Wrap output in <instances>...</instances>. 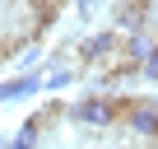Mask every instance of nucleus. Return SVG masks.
I'll list each match as a JSON object with an SVG mask.
<instances>
[{
  "label": "nucleus",
  "mask_w": 158,
  "mask_h": 149,
  "mask_svg": "<svg viewBox=\"0 0 158 149\" xmlns=\"http://www.w3.org/2000/svg\"><path fill=\"white\" fill-rule=\"evenodd\" d=\"M112 28H116L121 37L153 28V0H149V5H116V10H112Z\"/></svg>",
  "instance_id": "obj_3"
},
{
  "label": "nucleus",
  "mask_w": 158,
  "mask_h": 149,
  "mask_svg": "<svg viewBox=\"0 0 158 149\" xmlns=\"http://www.w3.org/2000/svg\"><path fill=\"white\" fill-rule=\"evenodd\" d=\"M116 5H149V0H116Z\"/></svg>",
  "instance_id": "obj_12"
},
{
  "label": "nucleus",
  "mask_w": 158,
  "mask_h": 149,
  "mask_svg": "<svg viewBox=\"0 0 158 149\" xmlns=\"http://www.w3.org/2000/svg\"><path fill=\"white\" fill-rule=\"evenodd\" d=\"M19 61H23V65H37V61H42V42H28V47L19 51Z\"/></svg>",
  "instance_id": "obj_9"
},
{
  "label": "nucleus",
  "mask_w": 158,
  "mask_h": 149,
  "mask_svg": "<svg viewBox=\"0 0 158 149\" xmlns=\"http://www.w3.org/2000/svg\"><path fill=\"white\" fill-rule=\"evenodd\" d=\"M121 107H126V93H84L65 117L84 130H107V126L121 121Z\"/></svg>",
  "instance_id": "obj_1"
},
{
  "label": "nucleus",
  "mask_w": 158,
  "mask_h": 149,
  "mask_svg": "<svg viewBox=\"0 0 158 149\" xmlns=\"http://www.w3.org/2000/svg\"><path fill=\"white\" fill-rule=\"evenodd\" d=\"M42 135H47L42 117H28V121L19 126V135L10 140V149H42Z\"/></svg>",
  "instance_id": "obj_6"
},
{
  "label": "nucleus",
  "mask_w": 158,
  "mask_h": 149,
  "mask_svg": "<svg viewBox=\"0 0 158 149\" xmlns=\"http://www.w3.org/2000/svg\"><path fill=\"white\" fill-rule=\"evenodd\" d=\"M139 79H149V84H158V56H149V61L139 65Z\"/></svg>",
  "instance_id": "obj_11"
},
{
  "label": "nucleus",
  "mask_w": 158,
  "mask_h": 149,
  "mask_svg": "<svg viewBox=\"0 0 158 149\" xmlns=\"http://www.w3.org/2000/svg\"><path fill=\"white\" fill-rule=\"evenodd\" d=\"M28 42H19V37H0V61H5V56H19Z\"/></svg>",
  "instance_id": "obj_8"
},
{
  "label": "nucleus",
  "mask_w": 158,
  "mask_h": 149,
  "mask_svg": "<svg viewBox=\"0 0 158 149\" xmlns=\"http://www.w3.org/2000/svg\"><path fill=\"white\" fill-rule=\"evenodd\" d=\"M153 28H158V10H153Z\"/></svg>",
  "instance_id": "obj_14"
},
{
  "label": "nucleus",
  "mask_w": 158,
  "mask_h": 149,
  "mask_svg": "<svg viewBox=\"0 0 158 149\" xmlns=\"http://www.w3.org/2000/svg\"><path fill=\"white\" fill-rule=\"evenodd\" d=\"M144 149H158V140H153V144H144Z\"/></svg>",
  "instance_id": "obj_13"
},
{
  "label": "nucleus",
  "mask_w": 158,
  "mask_h": 149,
  "mask_svg": "<svg viewBox=\"0 0 158 149\" xmlns=\"http://www.w3.org/2000/svg\"><path fill=\"white\" fill-rule=\"evenodd\" d=\"M102 5H107V0H79V23H84V19H93Z\"/></svg>",
  "instance_id": "obj_10"
},
{
  "label": "nucleus",
  "mask_w": 158,
  "mask_h": 149,
  "mask_svg": "<svg viewBox=\"0 0 158 149\" xmlns=\"http://www.w3.org/2000/svg\"><path fill=\"white\" fill-rule=\"evenodd\" d=\"M121 56H126V61H130V65L139 70V65H144L149 56H158V28H144V33H130V37H126V47H121Z\"/></svg>",
  "instance_id": "obj_4"
},
{
  "label": "nucleus",
  "mask_w": 158,
  "mask_h": 149,
  "mask_svg": "<svg viewBox=\"0 0 158 149\" xmlns=\"http://www.w3.org/2000/svg\"><path fill=\"white\" fill-rule=\"evenodd\" d=\"M121 126H126L135 140L153 144V140H158V98H126V107H121Z\"/></svg>",
  "instance_id": "obj_2"
},
{
  "label": "nucleus",
  "mask_w": 158,
  "mask_h": 149,
  "mask_svg": "<svg viewBox=\"0 0 158 149\" xmlns=\"http://www.w3.org/2000/svg\"><path fill=\"white\" fill-rule=\"evenodd\" d=\"M37 89H47V79H42V74H14V79H0V103L33 98Z\"/></svg>",
  "instance_id": "obj_5"
},
{
  "label": "nucleus",
  "mask_w": 158,
  "mask_h": 149,
  "mask_svg": "<svg viewBox=\"0 0 158 149\" xmlns=\"http://www.w3.org/2000/svg\"><path fill=\"white\" fill-rule=\"evenodd\" d=\"M70 79H74V70H70V65H51V70H47V89H65Z\"/></svg>",
  "instance_id": "obj_7"
}]
</instances>
